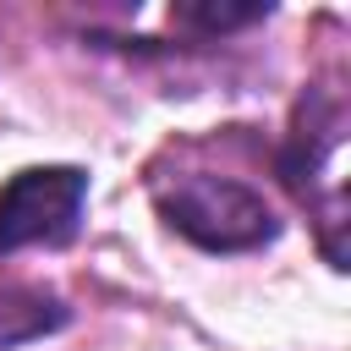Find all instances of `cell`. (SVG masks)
I'll return each instance as SVG.
<instances>
[{"instance_id": "obj_2", "label": "cell", "mask_w": 351, "mask_h": 351, "mask_svg": "<svg viewBox=\"0 0 351 351\" xmlns=\"http://www.w3.org/2000/svg\"><path fill=\"white\" fill-rule=\"evenodd\" d=\"M82 203H88V176L71 165L11 176L0 192V258L22 247H66L82 225Z\"/></svg>"}, {"instance_id": "obj_1", "label": "cell", "mask_w": 351, "mask_h": 351, "mask_svg": "<svg viewBox=\"0 0 351 351\" xmlns=\"http://www.w3.org/2000/svg\"><path fill=\"white\" fill-rule=\"evenodd\" d=\"M154 203L170 230L192 236L208 252H247V247L274 241V230H280L274 208L247 181L214 176V170H186L176 181H154Z\"/></svg>"}, {"instance_id": "obj_3", "label": "cell", "mask_w": 351, "mask_h": 351, "mask_svg": "<svg viewBox=\"0 0 351 351\" xmlns=\"http://www.w3.org/2000/svg\"><path fill=\"white\" fill-rule=\"evenodd\" d=\"M252 16H263L258 5H247V11H225V5H181L176 11V22H192V27H241V22H252Z\"/></svg>"}]
</instances>
